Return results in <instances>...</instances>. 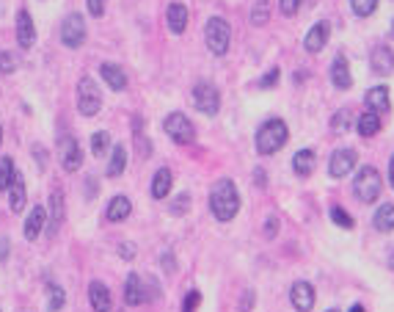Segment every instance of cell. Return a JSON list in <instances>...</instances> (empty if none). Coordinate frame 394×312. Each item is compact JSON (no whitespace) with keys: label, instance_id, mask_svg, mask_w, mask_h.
I'll return each instance as SVG.
<instances>
[{"label":"cell","instance_id":"6da1fadb","mask_svg":"<svg viewBox=\"0 0 394 312\" xmlns=\"http://www.w3.org/2000/svg\"><path fill=\"white\" fill-rule=\"evenodd\" d=\"M210 210H213V216L218 221H232L237 216V210H240V191H237V186L229 177H224V180H218L213 186V191H210Z\"/></svg>","mask_w":394,"mask_h":312},{"label":"cell","instance_id":"7a4b0ae2","mask_svg":"<svg viewBox=\"0 0 394 312\" xmlns=\"http://www.w3.org/2000/svg\"><path fill=\"white\" fill-rule=\"evenodd\" d=\"M287 138H290L287 124L281 119H268L257 133V152L259 155H276L287 144Z\"/></svg>","mask_w":394,"mask_h":312},{"label":"cell","instance_id":"3957f363","mask_svg":"<svg viewBox=\"0 0 394 312\" xmlns=\"http://www.w3.org/2000/svg\"><path fill=\"white\" fill-rule=\"evenodd\" d=\"M380 191H383V180H380L378 169L375 166L358 169V175L353 177V194H356V199L364 202V205H372V202H378Z\"/></svg>","mask_w":394,"mask_h":312},{"label":"cell","instance_id":"277c9868","mask_svg":"<svg viewBox=\"0 0 394 312\" xmlns=\"http://www.w3.org/2000/svg\"><path fill=\"white\" fill-rule=\"evenodd\" d=\"M205 42H207V47H210L213 56H224L229 50V45H232V28H229V23L224 17H213L207 23V28H205Z\"/></svg>","mask_w":394,"mask_h":312},{"label":"cell","instance_id":"5b68a950","mask_svg":"<svg viewBox=\"0 0 394 312\" xmlns=\"http://www.w3.org/2000/svg\"><path fill=\"white\" fill-rule=\"evenodd\" d=\"M190 100H193V105L199 108L205 116H216L218 108H221V91H218L213 83H207V80H202V83L193 86Z\"/></svg>","mask_w":394,"mask_h":312},{"label":"cell","instance_id":"8992f818","mask_svg":"<svg viewBox=\"0 0 394 312\" xmlns=\"http://www.w3.org/2000/svg\"><path fill=\"white\" fill-rule=\"evenodd\" d=\"M102 108V94L91 78H80L78 83V111L83 116H97Z\"/></svg>","mask_w":394,"mask_h":312},{"label":"cell","instance_id":"52a82bcc","mask_svg":"<svg viewBox=\"0 0 394 312\" xmlns=\"http://www.w3.org/2000/svg\"><path fill=\"white\" fill-rule=\"evenodd\" d=\"M163 130L171 135V141H176V144H193V138H196V127H193V122L185 116V113H179V111H174V113H168L165 119H163Z\"/></svg>","mask_w":394,"mask_h":312},{"label":"cell","instance_id":"ba28073f","mask_svg":"<svg viewBox=\"0 0 394 312\" xmlns=\"http://www.w3.org/2000/svg\"><path fill=\"white\" fill-rule=\"evenodd\" d=\"M61 42H64L69 50H78V47L86 42V20H83V14L72 12V14L61 23Z\"/></svg>","mask_w":394,"mask_h":312},{"label":"cell","instance_id":"9c48e42d","mask_svg":"<svg viewBox=\"0 0 394 312\" xmlns=\"http://www.w3.org/2000/svg\"><path fill=\"white\" fill-rule=\"evenodd\" d=\"M356 161H358L356 149H336V152L331 155V164H328V172H331V177H334V180H342V177H347V175L356 169Z\"/></svg>","mask_w":394,"mask_h":312},{"label":"cell","instance_id":"30bf717a","mask_svg":"<svg viewBox=\"0 0 394 312\" xmlns=\"http://www.w3.org/2000/svg\"><path fill=\"white\" fill-rule=\"evenodd\" d=\"M34 42H36L34 20H31L28 9H20V14H17V45H20L23 50H31V47H34Z\"/></svg>","mask_w":394,"mask_h":312},{"label":"cell","instance_id":"8fae6325","mask_svg":"<svg viewBox=\"0 0 394 312\" xmlns=\"http://www.w3.org/2000/svg\"><path fill=\"white\" fill-rule=\"evenodd\" d=\"M369 61H372V69H375V75H391L394 72V50L389 47V45H375V50H372V56H369Z\"/></svg>","mask_w":394,"mask_h":312},{"label":"cell","instance_id":"7c38bea8","mask_svg":"<svg viewBox=\"0 0 394 312\" xmlns=\"http://www.w3.org/2000/svg\"><path fill=\"white\" fill-rule=\"evenodd\" d=\"M290 301L298 312H309L314 307V287L309 282H295L290 290Z\"/></svg>","mask_w":394,"mask_h":312},{"label":"cell","instance_id":"4fadbf2b","mask_svg":"<svg viewBox=\"0 0 394 312\" xmlns=\"http://www.w3.org/2000/svg\"><path fill=\"white\" fill-rule=\"evenodd\" d=\"M61 166L67 172H78L83 166V152L75 138H64V144H61Z\"/></svg>","mask_w":394,"mask_h":312},{"label":"cell","instance_id":"5bb4252c","mask_svg":"<svg viewBox=\"0 0 394 312\" xmlns=\"http://www.w3.org/2000/svg\"><path fill=\"white\" fill-rule=\"evenodd\" d=\"M328 36H331V25H328L325 20H323V23H314V25L309 28L306 39H303V47H306L309 53H320V50L325 47Z\"/></svg>","mask_w":394,"mask_h":312},{"label":"cell","instance_id":"9a60e30c","mask_svg":"<svg viewBox=\"0 0 394 312\" xmlns=\"http://www.w3.org/2000/svg\"><path fill=\"white\" fill-rule=\"evenodd\" d=\"M364 102H367V111H375L378 116L391 111V97H389V89H386V86H372V89L367 91Z\"/></svg>","mask_w":394,"mask_h":312},{"label":"cell","instance_id":"2e32d148","mask_svg":"<svg viewBox=\"0 0 394 312\" xmlns=\"http://www.w3.org/2000/svg\"><path fill=\"white\" fill-rule=\"evenodd\" d=\"M331 83H334L336 89H342V91H347V89L353 86L350 64H347L345 56H336V58H334V64H331Z\"/></svg>","mask_w":394,"mask_h":312},{"label":"cell","instance_id":"e0dca14e","mask_svg":"<svg viewBox=\"0 0 394 312\" xmlns=\"http://www.w3.org/2000/svg\"><path fill=\"white\" fill-rule=\"evenodd\" d=\"M124 301H127V307H138V304L146 301V287H143L138 274L127 276V282H124Z\"/></svg>","mask_w":394,"mask_h":312},{"label":"cell","instance_id":"ac0fdd59","mask_svg":"<svg viewBox=\"0 0 394 312\" xmlns=\"http://www.w3.org/2000/svg\"><path fill=\"white\" fill-rule=\"evenodd\" d=\"M89 301L94 307V312H111L113 304H111V290L102 285V282H91L89 285Z\"/></svg>","mask_w":394,"mask_h":312},{"label":"cell","instance_id":"d6986e66","mask_svg":"<svg viewBox=\"0 0 394 312\" xmlns=\"http://www.w3.org/2000/svg\"><path fill=\"white\" fill-rule=\"evenodd\" d=\"M47 221H50L47 232H50V238H56L61 230V221H64V194L61 191H53V197H50V219Z\"/></svg>","mask_w":394,"mask_h":312},{"label":"cell","instance_id":"ffe728a7","mask_svg":"<svg viewBox=\"0 0 394 312\" xmlns=\"http://www.w3.org/2000/svg\"><path fill=\"white\" fill-rule=\"evenodd\" d=\"M45 227H47V213H45L42 205H36V208L31 210L28 221H25V238H28V241H39V235L45 232Z\"/></svg>","mask_w":394,"mask_h":312},{"label":"cell","instance_id":"44dd1931","mask_svg":"<svg viewBox=\"0 0 394 312\" xmlns=\"http://www.w3.org/2000/svg\"><path fill=\"white\" fill-rule=\"evenodd\" d=\"M165 25L171 34H182L187 28V9L182 3H171L165 9Z\"/></svg>","mask_w":394,"mask_h":312},{"label":"cell","instance_id":"7402d4cb","mask_svg":"<svg viewBox=\"0 0 394 312\" xmlns=\"http://www.w3.org/2000/svg\"><path fill=\"white\" fill-rule=\"evenodd\" d=\"M130 213H132V202L119 194V197L111 199V205H108V210H105V219L113 221V224H119V221H127Z\"/></svg>","mask_w":394,"mask_h":312},{"label":"cell","instance_id":"603a6c76","mask_svg":"<svg viewBox=\"0 0 394 312\" xmlns=\"http://www.w3.org/2000/svg\"><path fill=\"white\" fill-rule=\"evenodd\" d=\"M100 75L105 78V83L113 89V91H124L127 89V75L119 64H102L100 67Z\"/></svg>","mask_w":394,"mask_h":312},{"label":"cell","instance_id":"cb8c5ba5","mask_svg":"<svg viewBox=\"0 0 394 312\" xmlns=\"http://www.w3.org/2000/svg\"><path fill=\"white\" fill-rule=\"evenodd\" d=\"M314 166H317V158H314V152H312V149H301V152H295V158H292V169H295V175H298V177H309V175L314 172Z\"/></svg>","mask_w":394,"mask_h":312},{"label":"cell","instance_id":"d4e9b609","mask_svg":"<svg viewBox=\"0 0 394 312\" xmlns=\"http://www.w3.org/2000/svg\"><path fill=\"white\" fill-rule=\"evenodd\" d=\"M171 186H174L171 169H157L154 180H152V197H154V199H165V197L171 194Z\"/></svg>","mask_w":394,"mask_h":312},{"label":"cell","instance_id":"484cf974","mask_svg":"<svg viewBox=\"0 0 394 312\" xmlns=\"http://www.w3.org/2000/svg\"><path fill=\"white\" fill-rule=\"evenodd\" d=\"M356 127H358V135L372 138V135H378V133H380V116H378L375 111H364V113L358 116Z\"/></svg>","mask_w":394,"mask_h":312},{"label":"cell","instance_id":"4316f807","mask_svg":"<svg viewBox=\"0 0 394 312\" xmlns=\"http://www.w3.org/2000/svg\"><path fill=\"white\" fill-rule=\"evenodd\" d=\"M9 191H12V194H9V208H12L14 213H20V210L25 208V202H28V188H25V183H23L20 175H14V183H12Z\"/></svg>","mask_w":394,"mask_h":312},{"label":"cell","instance_id":"83f0119b","mask_svg":"<svg viewBox=\"0 0 394 312\" xmlns=\"http://www.w3.org/2000/svg\"><path fill=\"white\" fill-rule=\"evenodd\" d=\"M372 227H375L378 232H391V230H394V205H391V202H386V205L378 208V213H375V219H372Z\"/></svg>","mask_w":394,"mask_h":312},{"label":"cell","instance_id":"f1b7e54d","mask_svg":"<svg viewBox=\"0 0 394 312\" xmlns=\"http://www.w3.org/2000/svg\"><path fill=\"white\" fill-rule=\"evenodd\" d=\"M127 169V146L116 144L111 152V164H108V177H121Z\"/></svg>","mask_w":394,"mask_h":312},{"label":"cell","instance_id":"f546056e","mask_svg":"<svg viewBox=\"0 0 394 312\" xmlns=\"http://www.w3.org/2000/svg\"><path fill=\"white\" fill-rule=\"evenodd\" d=\"M14 164L12 158H0V191H9L12 183H14Z\"/></svg>","mask_w":394,"mask_h":312},{"label":"cell","instance_id":"4dcf8cb0","mask_svg":"<svg viewBox=\"0 0 394 312\" xmlns=\"http://www.w3.org/2000/svg\"><path fill=\"white\" fill-rule=\"evenodd\" d=\"M111 149V133H105V130H97L94 135H91V152L97 155V158H102V155Z\"/></svg>","mask_w":394,"mask_h":312},{"label":"cell","instance_id":"1f68e13d","mask_svg":"<svg viewBox=\"0 0 394 312\" xmlns=\"http://www.w3.org/2000/svg\"><path fill=\"white\" fill-rule=\"evenodd\" d=\"M270 20V6H268V0H257L254 9H251V23L259 28V25H268Z\"/></svg>","mask_w":394,"mask_h":312},{"label":"cell","instance_id":"d6a6232c","mask_svg":"<svg viewBox=\"0 0 394 312\" xmlns=\"http://www.w3.org/2000/svg\"><path fill=\"white\" fill-rule=\"evenodd\" d=\"M350 124H353V116H350V111H336L334 113V119H331V130L336 133V135H342V133H347L350 130Z\"/></svg>","mask_w":394,"mask_h":312},{"label":"cell","instance_id":"836d02e7","mask_svg":"<svg viewBox=\"0 0 394 312\" xmlns=\"http://www.w3.org/2000/svg\"><path fill=\"white\" fill-rule=\"evenodd\" d=\"M47 296H50V301H47L50 312H58V309L67 304V293H64V287H58V285H47Z\"/></svg>","mask_w":394,"mask_h":312},{"label":"cell","instance_id":"e575fe53","mask_svg":"<svg viewBox=\"0 0 394 312\" xmlns=\"http://www.w3.org/2000/svg\"><path fill=\"white\" fill-rule=\"evenodd\" d=\"M331 221H334L336 227H342V230H353V216H350L347 210H342L339 205L331 208Z\"/></svg>","mask_w":394,"mask_h":312},{"label":"cell","instance_id":"d590c367","mask_svg":"<svg viewBox=\"0 0 394 312\" xmlns=\"http://www.w3.org/2000/svg\"><path fill=\"white\" fill-rule=\"evenodd\" d=\"M350 6H353V12L358 17H369L378 9V0H350Z\"/></svg>","mask_w":394,"mask_h":312},{"label":"cell","instance_id":"8d00e7d4","mask_svg":"<svg viewBox=\"0 0 394 312\" xmlns=\"http://www.w3.org/2000/svg\"><path fill=\"white\" fill-rule=\"evenodd\" d=\"M199 304H202V293H199V290H190V293L185 296L182 312H196V309H199Z\"/></svg>","mask_w":394,"mask_h":312},{"label":"cell","instance_id":"74e56055","mask_svg":"<svg viewBox=\"0 0 394 312\" xmlns=\"http://www.w3.org/2000/svg\"><path fill=\"white\" fill-rule=\"evenodd\" d=\"M187 208H190V197H187V194H179V197L174 199V205H171V216H182Z\"/></svg>","mask_w":394,"mask_h":312},{"label":"cell","instance_id":"f35d334b","mask_svg":"<svg viewBox=\"0 0 394 312\" xmlns=\"http://www.w3.org/2000/svg\"><path fill=\"white\" fill-rule=\"evenodd\" d=\"M279 9L284 17H295L298 9H301V0H279Z\"/></svg>","mask_w":394,"mask_h":312},{"label":"cell","instance_id":"ab89813d","mask_svg":"<svg viewBox=\"0 0 394 312\" xmlns=\"http://www.w3.org/2000/svg\"><path fill=\"white\" fill-rule=\"evenodd\" d=\"M14 69H17L14 56H12V53H0V72H3V75H12Z\"/></svg>","mask_w":394,"mask_h":312},{"label":"cell","instance_id":"60d3db41","mask_svg":"<svg viewBox=\"0 0 394 312\" xmlns=\"http://www.w3.org/2000/svg\"><path fill=\"white\" fill-rule=\"evenodd\" d=\"M279 75H281V72H279V67H273V69H270L265 78H259V89H270V86H276Z\"/></svg>","mask_w":394,"mask_h":312},{"label":"cell","instance_id":"b9f144b4","mask_svg":"<svg viewBox=\"0 0 394 312\" xmlns=\"http://www.w3.org/2000/svg\"><path fill=\"white\" fill-rule=\"evenodd\" d=\"M89 12L94 17H102L105 14V0H89Z\"/></svg>","mask_w":394,"mask_h":312},{"label":"cell","instance_id":"7bdbcfd3","mask_svg":"<svg viewBox=\"0 0 394 312\" xmlns=\"http://www.w3.org/2000/svg\"><path fill=\"white\" fill-rule=\"evenodd\" d=\"M276 232H279V219L270 216L268 224H265V238H276Z\"/></svg>","mask_w":394,"mask_h":312},{"label":"cell","instance_id":"ee69618b","mask_svg":"<svg viewBox=\"0 0 394 312\" xmlns=\"http://www.w3.org/2000/svg\"><path fill=\"white\" fill-rule=\"evenodd\" d=\"M119 254H121L124 260H132V257H135V246H132V243H124V246L119 249Z\"/></svg>","mask_w":394,"mask_h":312},{"label":"cell","instance_id":"f6af8a7d","mask_svg":"<svg viewBox=\"0 0 394 312\" xmlns=\"http://www.w3.org/2000/svg\"><path fill=\"white\" fill-rule=\"evenodd\" d=\"M6 257H9V241L3 238L0 241V263H6Z\"/></svg>","mask_w":394,"mask_h":312},{"label":"cell","instance_id":"bcb514c9","mask_svg":"<svg viewBox=\"0 0 394 312\" xmlns=\"http://www.w3.org/2000/svg\"><path fill=\"white\" fill-rule=\"evenodd\" d=\"M163 268L165 271H174L176 265H174V254H163Z\"/></svg>","mask_w":394,"mask_h":312},{"label":"cell","instance_id":"7dc6e473","mask_svg":"<svg viewBox=\"0 0 394 312\" xmlns=\"http://www.w3.org/2000/svg\"><path fill=\"white\" fill-rule=\"evenodd\" d=\"M389 183L394 188V155H391V161H389Z\"/></svg>","mask_w":394,"mask_h":312},{"label":"cell","instance_id":"c3c4849f","mask_svg":"<svg viewBox=\"0 0 394 312\" xmlns=\"http://www.w3.org/2000/svg\"><path fill=\"white\" fill-rule=\"evenodd\" d=\"M254 183H257V186H265V172H262V169L254 172Z\"/></svg>","mask_w":394,"mask_h":312},{"label":"cell","instance_id":"681fc988","mask_svg":"<svg viewBox=\"0 0 394 312\" xmlns=\"http://www.w3.org/2000/svg\"><path fill=\"white\" fill-rule=\"evenodd\" d=\"M350 312H364V307H361V304H353V307H350Z\"/></svg>","mask_w":394,"mask_h":312},{"label":"cell","instance_id":"f907efd6","mask_svg":"<svg viewBox=\"0 0 394 312\" xmlns=\"http://www.w3.org/2000/svg\"><path fill=\"white\" fill-rule=\"evenodd\" d=\"M389 265H391V271H394V252L389 254Z\"/></svg>","mask_w":394,"mask_h":312},{"label":"cell","instance_id":"816d5d0a","mask_svg":"<svg viewBox=\"0 0 394 312\" xmlns=\"http://www.w3.org/2000/svg\"><path fill=\"white\" fill-rule=\"evenodd\" d=\"M0 144H3V124H0Z\"/></svg>","mask_w":394,"mask_h":312},{"label":"cell","instance_id":"f5cc1de1","mask_svg":"<svg viewBox=\"0 0 394 312\" xmlns=\"http://www.w3.org/2000/svg\"><path fill=\"white\" fill-rule=\"evenodd\" d=\"M328 312H339V309H328Z\"/></svg>","mask_w":394,"mask_h":312}]
</instances>
